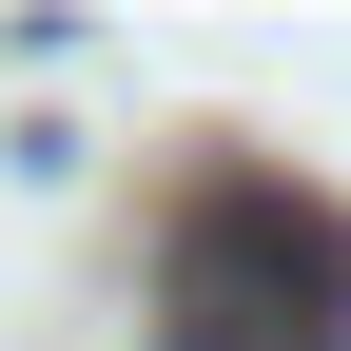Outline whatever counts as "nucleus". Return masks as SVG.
Segmentation results:
<instances>
[{"label":"nucleus","mask_w":351,"mask_h":351,"mask_svg":"<svg viewBox=\"0 0 351 351\" xmlns=\"http://www.w3.org/2000/svg\"><path fill=\"white\" fill-rule=\"evenodd\" d=\"M156 351H351V215L274 156H215L156 254Z\"/></svg>","instance_id":"obj_1"}]
</instances>
